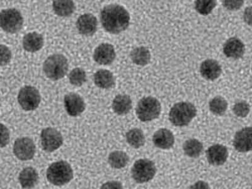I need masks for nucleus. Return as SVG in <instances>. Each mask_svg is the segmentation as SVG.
I'll list each match as a JSON object with an SVG mask.
<instances>
[{"label": "nucleus", "instance_id": "obj_1", "mask_svg": "<svg viewBox=\"0 0 252 189\" xmlns=\"http://www.w3.org/2000/svg\"><path fill=\"white\" fill-rule=\"evenodd\" d=\"M100 21L103 28L108 32L118 34L129 27L130 15L120 4H109L101 11Z\"/></svg>", "mask_w": 252, "mask_h": 189}, {"label": "nucleus", "instance_id": "obj_2", "mask_svg": "<svg viewBox=\"0 0 252 189\" xmlns=\"http://www.w3.org/2000/svg\"><path fill=\"white\" fill-rule=\"evenodd\" d=\"M196 115V108L192 103L181 102L171 108L169 120L173 126L183 127L189 125Z\"/></svg>", "mask_w": 252, "mask_h": 189}, {"label": "nucleus", "instance_id": "obj_3", "mask_svg": "<svg viewBox=\"0 0 252 189\" xmlns=\"http://www.w3.org/2000/svg\"><path fill=\"white\" fill-rule=\"evenodd\" d=\"M68 67V62L64 55L55 54L49 56L45 61L43 70L47 78L56 81L66 76Z\"/></svg>", "mask_w": 252, "mask_h": 189}, {"label": "nucleus", "instance_id": "obj_4", "mask_svg": "<svg viewBox=\"0 0 252 189\" xmlns=\"http://www.w3.org/2000/svg\"><path fill=\"white\" fill-rule=\"evenodd\" d=\"M73 169L66 161L55 162L47 168V179L53 185H66L73 179Z\"/></svg>", "mask_w": 252, "mask_h": 189}, {"label": "nucleus", "instance_id": "obj_5", "mask_svg": "<svg viewBox=\"0 0 252 189\" xmlns=\"http://www.w3.org/2000/svg\"><path fill=\"white\" fill-rule=\"evenodd\" d=\"M161 109L160 103L156 98L145 96L139 101L136 114L142 122H149L158 118Z\"/></svg>", "mask_w": 252, "mask_h": 189}, {"label": "nucleus", "instance_id": "obj_6", "mask_svg": "<svg viewBox=\"0 0 252 189\" xmlns=\"http://www.w3.org/2000/svg\"><path fill=\"white\" fill-rule=\"evenodd\" d=\"M23 24V17L17 9H5L0 12V28L6 32H18L21 30Z\"/></svg>", "mask_w": 252, "mask_h": 189}, {"label": "nucleus", "instance_id": "obj_7", "mask_svg": "<svg viewBox=\"0 0 252 189\" xmlns=\"http://www.w3.org/2000/svg\"><path fill=\"white\" fill-rule=\"evenodd\" d=\"M157 172L155 163L148 159H140L135 162L131 170L132 177L137 183H146L154 179Z\"/></svg>", "mask_w": 252, "mask_h": 189}, {"label": "nucleus", "instance_id": "obj_8", "mask_svg": "<svg viewBox=\"0 0 252 189\" xmlns=\"http://www.w3.org/2000/svg\"><path fill=\"white\" fill-rule=\"evenodd\" d=\"M41 101V96L39 91L36 88L32 86L22 87L18 94V102L26 111L37 109Z\"/></svg>", "mask_w": 252, "mask_h": 189}, {"label": "nucleus", "instance_id": "obj_9", "mask_svg": "<svg viewBox=\"0 0 252 189\" xmlns=\"http://www.w3.org/2000/svg\"><path fill=\"white\" fill-rule=\"evenodd\" d=\"M40 141L42 148L47 152H53L63 145V138L61 132L55 128L47 127L42 130Z\"/></svg>", "mask_w": 252, "mask_h": 189}, {"label": "nucleus", "instance_id": "obj_10", "mask_svg": "<svg viewBox=\"0 0 252 189\" xmlns=\"http://www.w3.org/2000/svg\"><path fill=\"white\" fill-rule=\"evenodd\" d=\"M35 151L34 142L28 137L16 139L13 145V154L18 159L22 161H28L32 159Z\"/></svg>", "mask_w": 252, "mask_h": 189}, {"label": "nucleus", "instance_id": "obj_11", "mask_svg": "<svg viewBox=\"0 0 252 189\" xmlns=\"http://www.w3.org/2000/svg\"><path fill=\"white\" fill-rule=\"evenodd\" d=\"M233 146L240 153H247L252 148V129L246 127L238 130L234 137Z\"/></svg>", "mask_w": 252, "mask_h": 189}, {"label": "nucleus", "instance_id": "obj_12", "mask_svg": "<svg viewBox=\"0 0 252 189\" xmlns=\"http://www.w3.org/2000/svg\"><path fill=\"white\" fill-rule=\"evenodd\" d=\"M64 103L67 114L72 117L80 116L85 109L84 100L77 94L69 93L66 94L64 96Z\"/></svg>", "mask_w": 252, "mask_h": 189}, {"label": "nucleus", "instance_id": "obj_13", "mask_svg": "<svg viewBox=\"0 0 252 189\" xmlns=\"http://www.w3.org/2000/svg\"><path fill=\"white\" fill-rule=\"evenodd\" d=\"M116 57L114 47L112 44L102 43L95 49L94 53V60L99 64H111Z\"/></svg>", "mask_w": 252, "mask_h": 189}, {"label": "nucleus", "instance_id": "obj_14", "mask_svg": "<svg viewBox=\"0 0 252 189\" xmlns=\"http://www.w3.org/2000/svg\"><path fill=\"white\" fill-rule=\"evenodd\" d=\"M206 157L211 165L214 166L222 165L228 157V151L223 145H214L206 151Z\"/></svg>", "mask_w": 252, "mask_h": 189}, {"label": "nucleus", "instance_id": "obj_15", "mask_svg": "<svg viewBox=\"0 0 252 189\" xmlns=\"http://www.w3.org/2000/svg\"><path fill=\"white\" fill-rule=\"evenodd\" d=\"M76 26L81 34L91 36L97 30L98 21L94 15L86 13L78 18Z\"/></svg>", "mask_w": 252, "mask_h": 189}, {"label": "nucleus", "instance_id": "obj_16", "mask_svg": "<svg viewBox=\"0 0 252 189\" xmlns=\"http://www.w3.org/2000/svg\"><path fill=\"white\" fill-rule=\"evenodd\" d=\"M153 142L159 149L169 150L174 145L175 137L171 130L162 128L155 132Z\"/></svg>", "mask_w": 252, "mask_h": 189}, {"label": "nucleus", "instance_id": "obj_17", "mask_svg": "<svg viewBox=\"0 0 252 189\" xmlns=\"http://www.w3.org/2000/svg\"><path fill=\"white\" fill-rule=\"evenodd\" d=\"M245 47L244 42L238 38L231 37L227 40L223 46V53L228 58L239 59L244 56Z\"/></svg>", "mask_w": 252, "mask_h": 189}, {"label": "nucleus", "instance_id": "obj_18", "mask_svg": "<svg viewBox=\"0 0 252 189\" xmlns=\"http://www.w3.org/2000/svg\"><path fill=\"white\" fill-rule=\"evenodd\" d=\"M200 71L202 77L206 80L213 81L220 77L222 69L217 60L209 59L202 63Z\"/></svg>", "mask_w": 252, "mask_h": 189}, {"label": "nucleus", "instance_id": "obj_19", "mask_svg": "<svg viewBox=\"0 0 252 189\" xmlns=\"http://www.w3.org/2000/svg\"><path fill=\"white\" fill-rule=\"evenodd\" d=\"M19 181L22 188L31 189L39 182V175L35 168L27 167L20 173Z\"/></svg>", "mask_w": 252, "mask_h": 189}, {"label": "nucleus", "instance_id": "obj_20", "mask_svg": "<svg viewBox=\"0 0 252 189\" xmlns=\"http://www.w3.org/2000/svg\"><path fill=\"white\" fill-rule=\"evenodd\" d=\"M44 46V38L40 33L30 32L24 36L23 39V47L25 50L35 53L40 50Z\"/></svg>", "mask_w": 252, "mask_h": 189}, {"label": "nucleus", "instance_id": "obj_21", "mask_svg": "<svg viewBox=\"0 0 252 189\" xmlns=\"http://www.w3.org/2000/svg\"><path fill=\"white\" fill-rule=\"evenodd\" d=\"M94 83L100 89H109L114 86L116 80L111 71L107 69H99L94 73Z\"/></svg>", "mask_w": 252, "mask_h": 189}, {"label": "nucleus", "instance_id": "obj_22", "mask_svg": "<svg viewBox=\"0 0 252 189\" xmlns=\"http://www.w3.org/2000/svg\"><path fill=\"white\" fill-rule=\"evenodd\" d=\"M112 106L115 113L120 116L127 114L132 109L131 98L127 94H118L114 98Z\"/></svg>", "mask_w": 252, "mask_h": 189}, {"label": "nucleus", "instance_id": "obj_23", "mask_svg": "<svg viewBox=\"0 0 252 189\" xmlns=\"http://www.w3.org/2000/svg\"><path fill=\"white\" fill-rule=\"evenodd\" d=\"M53 8L56 15L67 17L73 14L75 5L73 1L69 0H56L53 1Z\"/></svg>", "mask_w": 252, "mask_h": 189}, {"label": "nucleus", "instance_id": "obj_24", "mask_svg": "<svg viewBox=\"0 0 252 189\" xmlns=\"http://www.w3.org/2000/svg\"><path fill=\"white\" fill-rule=\"evenodd\" d=\"M130 59L139 66H144L149 64L151 54L149 49L144 46L138 47L130 52Z\"/></svg>", "mask_w": 252, "mask_h": 189}, {"label": "nucleus", "instance_id": "obj_25", "mask_svg": "<svg viewBox=\"0 0 252 189\" xmlns=\"http://www.w3.org/2000/svg\"><path fill=\"white\" fill-rule=\"evenodd\" d=\"M126 141L129 145L135 149L142 147L145 144V136L143 130L134 128L130 129L126 133Z\"/></svg>", "mask_w": 252, "mask_h": 189}, {"label": "nucleus", "instance_id": "obj_26", "mask_svg": "<svg viewBox=\"0 0 252 189\" xmlns=\"http://www.w3.org/2000/svg\"><path fill=\"white\" fill-rule=\"evenodd\" d=\"M129 158L126 153L122 151H115L109 155L108 161L112 168L121 169L129 163Z\"/></svg>", "mask_w": 252, "mask_h": 189}, {"label": "nucleus", "instance_id": "obj_27", "mask_svg": "<svg viewBox=\"0 0 252 189\" xmlns=\"http://www.w3.org/2000/svg\"><path fill=\"white\" fill-rule=\"evenodd\" d=\"M183 150L187 156L196 158L201 156L203 145L196 139H189L184 143Z\"/></svg>", "mask_w": 252, "mask_h": 189}, {"label": "nucleus", "instance_id": "obj_28", "mask_svg": "<svg viewBox=\"0 0 252 189\" xmlns=\"http://www.w3.org/2000/svg\"><path fill=\"white\" fill-rule=\"evenodd\" d=\"M209 110L216 116H222L228 109V103L223 97L217 96L211 99L209 103Z\"/></svg>", "mask_w": 252, "mask_h": 189}, {"label": "nucleus", "instance_id": "obj_29", "mask_svg": "<svg viewBox=\"0 0 252 189\" xmlns=\"http://www.w3.org/2000/svg\"><path fill=\"white\" fill-rule=\"evenodd\" d=\"M217 5L215 0H198L195 1V10L202 15L210 14Z\"/></svg>", "mask_w": 252, "mask_h": 189}, {"label": "nucleus", "instance_id": "obj_30", "mask_svg": "<svg viewBox=\"0 0 252 189\" xmlns=\"http://www.w3.org/2000/svg\"><path fill=\"white\" fill-rule=\"evenodd\" d=\"M69 81L74 86L81 87L87 81L86 73L81 67H76L70 72L69 75Z\"/></svg>", "mask_w": 252, "mask_h": 189}, {"label": "nucleus", "instance_id": "obj_31", "mask_svg": "<svg viewBox=\"0 0 252 189\" xmlns=\"http://www.w3.org/2000/svg\"><path fill=\"white\" fill-rule=\"evenodd\" d=\"M251 107L248 103L245 101H240L234 105L233 111L235 116L240 118H245L248 116Z\"/></svg>", "mask_w": 252, "mask_h": 189}, {"label": "nucleus", "instance_id": "obj_32", "mask_svg": "<svg viewBox=\"0 0 252 189\" xmlns=\"http://www.w3.org/2000/svg\"><path fill=\"white\" fill-rule=\"evenodd\" d=\"M12 59V52L7 46L0 45V66H5Z\"/></svg>", "mask_w": 252, "mask_h": 189}, {"label": "nucleus", "instance_id": "obj_33", "mask_svg": "<svg viewBox=\"0 0 252 189\" xmlns=\"http://www.w3.org/2000/svg\"><path fill=\"white\" fill-rule=\"evenodd\" d=\"M10 142V131L3 124L0 123V148L5 147Z\"/></svg>", "mask_w": 252, "mask_h": 189}, {"label": "nucleus", "instance_id": "obj_34", "mask_svg": "<svg viewBox=\"0 0 252 189\" xmlns=\"http://www.w3.org/2000/svg\"><path fill=\"white\" fill-rule=\"evenodd\" d=\"M244 1L242 0H238V1H229V0H225L222 1V4L225 8L229 10H236L240 9L244 5Z\"/></svg>", "mask_w": 252, "mask_h": 189}, {"label": "nucleus", "instance_id": "obj_35", "mask_svg": "<svg viewBox=\"0 0 252 189\" xmlns=\"http://www.w3.org/2000/svg\"><path fill=\"white\" fill-rule=\"evenodd\" d=\"M100 189H125L122 184L118 181H110L103 184Z\"/></svg>", "mask_w": 252, "mask_h": 189}, {"label": "nucleus", "instance_id": "obj_36", "mask_svg": "<svg viewBox=\"0 0 252 189\" xmlns=\"http://www.w3.org/2000/svg\"><path fill=\"white\" fill-rule=\"evenodd\" d=\"M189 189H211V188L207 182L199 181L191 186Z\"/></svg>", "mask_w": 252, "mask_h": 189}, {"label": "nucleus", "instance_id": "obj_37", "mask_svg": "<svg viewBox=\"0 0 252 189\" xmlns=\"http://www.w3.org/2000/svg\"><path fill=\"white\" fill-rule=\"evenodd\" d=\"M252 8L251 7L247 8L245 9L244 13L245 21L251 26L252 21Z\"/></svg>", "mask_w": 252, "mask_h": 189}]
</instances>
